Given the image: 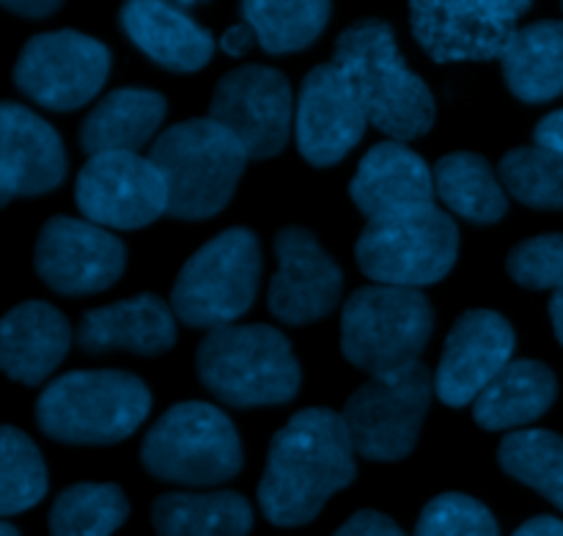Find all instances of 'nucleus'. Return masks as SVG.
<instances>
[{
    "mask_svg": "<svg viewBox=\"0 0 563 536\" xmlns=\"http://www.w3.org/2000/svg\"><path fill=\"white\" fill-rule=\"evenodd\" d=\"M355 446L341 413L308 407L295 413L269 444L258 482V506L273 526L297 528L322 512L330 495L355 482Z\"/></svg>",
    "mask_w": 563,
    "mask_h": 536,
    "instance_id": "1",
    "label": "nucleus"
},
{
    "mask_svg": "<svg viewBox=\"0 0 563 536\" xmlns=\"http://www.w3.org/2000/svg\"><path fill=\"white\" fill-rule=\"evenodd\" d=\"M333 64L344 72L368 124L394 141H416L434 124V97L407 66L394 28L366 17L346 28L335 42Z\"/></svg>",
    "mask_w": 563,
    "mask_h": 536,
    "instance_id": "2",
    "label": "nucleus"
},
{
    "mask_svg": "<svg viewBox=\"0 0 563 536\" xmlns=\"http://www.w3.org/2000/svg\"><path fill=\"white\" fill-rule=\"evenodd\" d=\"M198 380L231 407L286 405L300 391V361L273 325H229L201 341Z\"/></svg>",
    "mask_w": 563,
    "mask_h": 536,
    "instance_id": "3",
    "label": "nucleus"
},
{
    "mask_svg": "<svg viewBox=\"0 0 563 536\" xmlns=\"http://www.w3.org/2000/svg\"><path fill=\"white\" fill-rule=\"evenodd\" d=\"M168 185V215L207 220L231 201L245 174V146L223 124L187 119L168 127L148 152Z\"/></svg>",
    "mask_w": 563,
    "mask_h": 536,
    "instance_id": "4",
    "label": "nucleus"
},
{
    "mask_svg": "<svg viewBox=\"0 0 563 536\" xmlns=\"http://www.w3.org/2000/svg\"><path fill=\"white\" fill-rule=\"evenodd\" d=\"M152 411L146 383L126 372H69L36 402V424L47 438L71 446H110L130 438Z\"/></svg>",
    "mask_w": 563,
    "mask_h": 536,
    "instance_id": "5",
    "label": "nucleus"
},
{
    "mask_svg": "<svg viewBox=\"0 0 563 536\" xmlns=\"http://www.w3.org/2000/svg\"><path fill=\"white\" fill-rule=\"evenodd\" d=\"M432 328V306L418 289L361 286L344 303L341 352L352 367L379 378L418 363Z\"/></svg>",
    "mask_w": 563,
    "mask_h": 536,
    "instance_id": "6",
    "label": "nucleus"
},
{
    "mask_svg": "<svg viewBox=\"0 0 563 536\" xmlns=\"http://www.w3.org/2000/svg\"><path fill=\"white\" fill-rule=\"evenodd\" d=\"M141 462L159 482L212 488L240 473L242 440L234 422L214 405L181 402L148 429Z\"/></svg>",
    "mask_w": 563,
    "mask_h": 536,
    "instance_id": "7",
    "label": "nucleus"
},
{
    "mask_svg": "<svg viewBox=\"0 0 563 536\" xmlns=\"http://www.w3.org/2000/svg\"><path fill=\"white\" fill-rule=\"evenodd\" d=\"M262 275V248L251 229H225L198 248L170 292L176 319L190 328H229L253 306Z\"/></svg>",
    "mask_w": 563,
    "mask_h": 536,
    "instance_id": "8",
    "label": "nucleus"
},
{
    "mask_svg": "<svg viewBox=\"0 0 563 536\" xmlns=\"http://www.w3.org/2000/svg\"><path fill=\"white\" fill-rule=\"evenodd\" d=\"M460 256V229L438 204L368 220L357 237V267L383 286L438 284Z\"/></svg>",
    "mask_w": 563,
    "mask_h": 536,
    "instance_id": "9",
    "label": "nucleus"
},
{
    "mask_svg": "<svg viewBox=\"0 0 563 536\" xmlns=\"http://www.w3.org/2000/svg\"><path fill=\"white\" fill-rule=\"evenodd\" d=\"M432 394L434 378L421 361L361 385L341 411L357 455L374 462H399L410 457Z\"/></svg>",
    "mask_w": 563,
    "mask_h": 536,
    "instance_id": "10",
    "label": "nucleus"
},
{
    "mask_svg": "<svg viewBox=\"0 0 563 536\" xmlns=\"http://www.w3.org/2000/svg\"><path fill=\"white\" fill-rule=\"evenodd\" d=\"M110 75V50L77 31L38 33L14 64V86L49 110H77L91 102Z\"/></svg>",
    "mask_w": 563,
    "mask_h": 536,
    "instance_id": "11",
    "label": "nucleus"
},
{
    "mask_svg": "<svg viewBox=\"0 0 563 536\" xmlns=\"http://www.w3.org/2000/svg\"><path fill=\"white\" fill-rule=\"evenodd\" d=\"M526 11V0H421L410 6V25L438 64L493 61L506 53Z\"/></svg>",
    "mask_w": 563,
    "mask_h": 536,
    "instance_id": "12",
    "label": "nucleus"
},
{
    "mask_svg": "<svg viewBox=\"0 0 563 536\" xmlns=\"http://www.w3.org/2000/svg\"><path fill=\"white\" fill-rule=\"evenodd\" d=\"M295 110L284 72L247 64L220 77L209 102V119L236 135L247 157L264 160L280 154L289 143Z\"/></svg>",
    "mask_w": 563,
    "mask_h": 536,
    "instance_id": "13",
    "label": "nucleus"
},
{
    "mask_svg": "<svg viewBox=\"0 0 563 536\" xmlns=\"http://www.w3.org/2000/svg\"><path fill=\"white\" fill-rule=\"evenodd\" d=\"M75 198L86 220L102 229H143L168 212V185L152 157L110 152L88 157L77 174Z\"/></svg>",
    "mask_w": 563,
    "mask_h": 536,
    "instance_id": "14",
    "label": "nucleus"
},
{
    "mask_svg": "<svg viewBox=\"0 0 563 536\" xmlns=\"http://www.w3.org/2000/svg\"><path fill=\"white\" fill-rule=\"evenodd\" d=\"M36 273L58 295L82 297L110 289L121 278L126 264V248L91 220L58 215L38 231Z\"/></svg>",
    "mask_w": 563,
    "mask_h": 536,
    "instance_id": "15",
    "label": "nucleus"
},
{
    "mask_svg": "<svg viewBox=\"0 0 563 536\" xmlns=\"http://www.w3.org/2000/svg\"><path fill=\"white\" fill-rule=\"evenodd\" d=\"M366 110L335 64L313 66L300 86L295 135L302 160L317 168L341 163L366 132Z\"/></svg>",
    "mask_w": 563,
    "mask_h": 536,
    "instance_id": "16",
    "label": "nucleus"
},
{
    "mask_svg": "<svg viewBox=\"0 0 563 536\" xmlns=\"http://www.w3.org/2000/svg\"><path fill=\"white\" fill-rule=\"evenodd\" d=\"M278 273L269 281V311L286 325H311L324 319L341 300L344 273L324 253L317 234L289 226L275 234Z\"/></svg>",
    "mask_w": 563,
    "mask_h": 536,
    "instance_id": "17",
    "label": "nucleus"
},
{
    "mask_svg": "<svg viewBox=\"0 0 563 536\" xmlns=\"http://www.w3.org/2000/svg\"><path fill=\"white\" fill-rule=\"evenodd\" d=\"M515 328L489 308L465 311L445 339L434 374V394L449 407H465L484 394L489 383L511 363Z\"/></svg>",
    "mask_w": 563,
    "mask_h": 536,
    "instance_id": "18",
    "label": "nucleus"
},
{
    "mask_svg": "<svg viewBox=\"0 0 563 536\" xmlns=\"http://www.w3.org/2000/svg\"><path fill=\"white\" fill-rule=\"evenodd\" d=\"M66 176V152L58 132L27 110L3 102L0 108V201L16 196H42Z\"/></svg>",
    "mask_w": 563,
    "mask_h": 536,
    "instance_id": "19",
    "label": "nucleus"
},
{
    "mask_svg": "<svg viewBox=\"0 0 563 536\" xmlns=\"http://www.w3.org/2000/svg\"><path fill=\"white\" fill-rule=\"evenodd\" d=\"M350 196L368 220L432 207L438 198L434 171L405 143H377L357 165Z\"/></svg>",
    "mask_w": 563,
    "mask_h": 536,
    "instance_id": "20",
    "label": "nucleus"
},
{
    "mask_svg": "<svg viewBox=\"0 0 563 536\" xmlns=\"http://www.w3.org/2000/svg\"><path fill=\"white\" fill-rule=\"evenodd\" d=\"M77 344L86 352L130 350L159 355L176 344V314L157 295H137L82 314Z\"/></svg>",
    "mask_w": 563,
    "mask_h": 536,
    "instance_id": "21",
    "label": "nucleus"
},
{
    "mask_svg": "<svg viewBox=\"0 0 563 536\" xmlns=\"http://www.w3.org/2000/svg\"><path fill=\"white\" fill-rule=\"evenodd\" d=\"M71 344L64 314L42 300L11 308L0 325V367L22 385H38L58 369Z\"/></svg>",
    "mask_w": 563,
    "mask_h": 536,
    "instance_id": "22",
    "label": "nucleus"
},
{
    "mask_svg": "<svg viewBox=\"0 0 563 536\" xmlns=\"http://www.w3.org/2000/svg\"><path fill=\"white\" fill-rule=\"evenodd\" d=\"M121 28L137 50L170 72H198L212 61L214 39L174 3L135 0L121 6Z\"/></svg>",
    "mask_w": 563,
    "mask_h": 536,
    "instance_id": "23",
    "label": "nucleus"
},
{
    "mask_svg": "<svg viewBox=\"0 0 563 536\" xmlns=\"http://www.w3.org/2000/svg\"><path fill=\"white\" fill-rule=\"evenodd\" d=\"M168 113L163 94L148 88H115L80 127V146L88 157L110 152H137L152 141Z\"/></svg>",
    "mask_w": 563,
    "mask_h": 536,
    "instance_id": "24",
    "label": "nucleus"
},
{
    "mask_svg": "<svg viewBox=\"0 0 563 536\" xmlns=\"http://www.w3.org/2000/svg\"><path fill=\"white\" fill-rule=\"evenodd\" d=\"M559 380L539 361H511L473 402V418L489 433L526 427L553 407Z\"/></svg>",
    "mask_w": 563,
    "mask_h": 536,
    "instance_id": "25",
    "label": "nucleus"
},
{
    "mask_svg": "<svg viewBox=\"0 0 563 536\" xmlns=\"http://www.w3.org/2000/svg\"><path fill=\"white\" fill-rule=\"evenodd\" d=\"M509 91L528 105L550 102L563 94V20H539L517 28L500 55Z\"/></svg>",
    "mask_w": 563,
    "mask_h": 536,
    "instance_id": "26",
    "label": "nucleus"
},
{
    "mask_svg": "<svg viewBox=\"0 0 563 536\" xmlns=\"http://www.w3.org/2000/svg\"><path fill=\"white\" fill-rule=\"evenodd\" d=\"M157 536H247L253 510L236 493H168L152 506Z\"/></svg>",
    "mask_w": 563,
    "mask_h": 536,
    "instance_id": "27",
    "label": "nucleus"
},
{
    "mask_svg": "<svg viewBox=\"0 0 563 536\" xmlns=\"http://www.w3.org/2000/svg\"><path fill=\"white\" fill-rule=\"evenodd\" d=\"M434 193L440 201L471 223H498L509 212L500 176L476 152L445 154L434 165Z\"/></svg>",
    "mask_w": 563,
    "mask_h": 536,
    "instance_id": "28",
    "label": "nucleus"
},
{
    "mask_svg": "<svg viewBox=\"0 0 563 536\" xmlns=\"http://www.w3.org/2000/svg\"><path fill=\"white\" fill-rule=\"evenodd\" d=\"M333 6L324 0H247L242 3V22L253 28L264 53L284 55L311 47L330 22Z\"/></svg>",
    "mask_w": 563,
    "mask_h": 536,
    "instance_id": "29",
    "label": "nucleus"
},
{
    "mask_svg": "<svg viewBox=\"0 0 563 536\" xmlns=\"http://www.w3.org/2000/svg\"><path fill=\"white\" fill-rule=\"evenodd\" d=\"M130 515L119 484H71L49 510V536H110Z\"/></svg>",
    "mask_w": 563,
    "mask_h": 536,
    "instance_id": "30",
    "label": "nucleus"
},
{
    "mask_svg": "<svg viewBox=\"0 0 563 536\" xmlns=\"http://www.w3.org/2000/svg\"><path fill=\"white\" fill-rule=\"evenodd\" d=\"M498 462L511 479L537 490L563 512V438L548 429H517L498 446Z\"/></svg>",
    "mask_w": 563,
    "mask_h": 536,
    "instance_id": "31",
    "label": "nucleus"
},
{
    "mask_svg": "<svg viewBox=\"0 0 563 536\" xmlns=\"http://www.w3.org/2000/svg\"><path fill=\"white\" fill-rule=\"evenodd\" d=\"M506 193L533 209H563V154L544 146H517L500 160Z\"/></svg>",
    "mask_w": 563,
    "mask_h": 536,
    "instance_id": "32",
    "label": "nucleus"
},
{
    "mask_svg": "<svg viewBox=\"0 0 563 536\" xmlns=\"http://www.w3.org/2000/svg\"><path fill=\"white\" fill-rule=\"evenodd\" d=\"M0 512L3 517L31 510L47 493V466L36 444L14 427L0 433Z\"/></svg>",
    "mask_w": 563,
    "mask_h": 536,
    "instance_id": "33",
    "label": "nucleus"
},
{
    "mask_svg": "<svg viewBox=\"0 0 563 536\" xmlns=\"http://www.w3.org/2000/svg\"><path fill=\"white\" fill-rule=\"evenodd\" d=\"M412 536H500V528L482 501L445 493L423 506Z\"/></svg>",
    "mask_w": 563,
    "mask_h": 536,
    "instance_id": "34",
    "label": "nucleus"
},
{
    "mask_svg": "<svg viewBox=\"0 0 563 536\" xmlns=\"http://www.w3.org/2000/svg\"><path fill=\"white\" fill-rule=\"evenodd\" d=\"M506 273L526 289L563 292V234H539L511 248Z\"/></svg>",
    "mask_w": 563,
    "mask_h": 536,
    "instance_id": "35",
    "label": "nucleus"
},
{
    "mask_svg": "<svg viewBox=\"0 0 563 536\" xmlns=\"http://www.w3.org/2000/svg\"><path fill=\"white\" fill-rule=\"evenodd\" d=\"M333 536H407V534L401 532L388 515H383V512L363 510L357 512V515H352Z\"/></svg>",
    "mask_w": 563,
    "mask_h": 536,
    "instance_id": "36",
    "label": "nucleus"
},
{
    "mask_svg": "<svg viewBox=\"0 0 563 536\" xmlns=\"http://www.w3.org/2000/svg\"><path fill=\"white\" fill-rule=\"evenodd\" d=\"M533 138H537V146L553 149V152L563 154V108L544 116L537 124V130H533Z\"/></svg>",
    "mask_w": 563,
    "mask_h": 536,
    "instance_id": "37",
    "label": "nucleus"
},
{
    "mask_svg": "<svg viewBox=\"0 0 563 536\" xmlns=\"http://www.w3.org/2000/svg\"><path fill=\"white\" fill-rule=\"evenodd\" d=\"M256 42V33H253V28L247 25V22H240V25H231L229 31L220 36V50H223L225 55H231V58H240V55L251 53V47Z\"/></svg>",
    "mask_w": 563,
    "mask_h": 536,
    "instance_id": "38",
    "label": "nucleus"
},
{
    "mask_svg": "<svg viewBox=\"0 0 563 536\" xmlns=\"http://www.w3.org/2000/svg\"><path fill=\"white\" fill-rule=\"evenodd\" d=\"M3 9L14 11V14L25 17V20H44V17L55 14L60 3H55V0H5Z\"/></svg>",
    "mask_w": 563,
    "mask_h": 536,
    "instance_id": "39",
    "label": "nucleus"
},
{
    "mask_svg": "<svg viewBox=\"0 0 563 536\" xmlns=\"http://www.w3.org/2000/svg\"><path fill=\"white\" fill-rule=\"evenodd\" d=\"M511 536H563V521L550 515L533 517V521L522 523Z\"/></svg>",
    "mask_w": 563,
    "mask_h": 536,
    "instance_id": "40",
    "label": "nucleus"
},
{
    "mask_svg": "<svg viewBox=\"0 0 563 536\" xmlns=\"http://www.w3.org/2000/svg\"><path fill=\"white\" fill-rule=\"evenodd\" d=\"M550 319H553V330L563 344V292H555L553 300H550Z\"/></svg>",
    "mask_w": 563,
    "mask_h": 536,
    "instance_id": "41",
    "label": "nucleus"
},
{
    "mask_svg": "<svg viewBox=\"0 0 563 536\" xmlns=\"http://www.w3.org/2000/svg\"><path fill=\"white\" fill-rule=\"evenodd\" d=\"M0 536H20V532L11 523H0Z\"/></svg>",
    "mask_w": 563,
    "mask_h": 536,
    "instance_id": "42",
    "label": "nucleus"
}]
</instances>
